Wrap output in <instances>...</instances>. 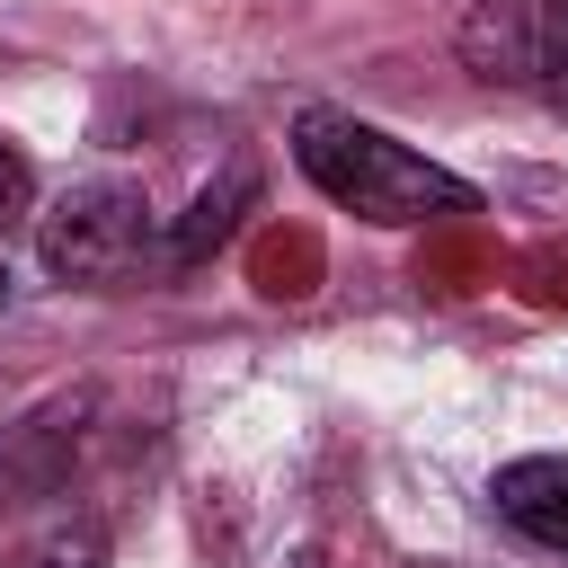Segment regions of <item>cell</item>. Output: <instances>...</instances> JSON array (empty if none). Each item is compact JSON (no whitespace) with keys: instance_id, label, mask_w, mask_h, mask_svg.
<instances>
[{"instance_id":"obj_1","label":"cell","mask_w":568,"mask_h":568,"mask_svg":"<svg viewBox=\"0 0 568 568\" xmlns=\"http://www.w3.org/2000/svg\"><path fill=\"white\" fill-rule=\"evenodd\" d=\"M293 169L337 213H355L373 231H435V222H470L479 213V186L470 178H453L444 160H426L399 133H382L364 115H337V106L293 115Z\"/></svg>"},{"instance_id":"obj_3","label":"cell","mask_w":568,"mask_h":568,"mask_svg":"<svg viewBox=\"0 0 568 568\" xmlns=\"http://www.w3.org/2000/svg\"><path fill=\"white\" fill-rule=\"evenodd\" d=\"M453 53L497 89L568 98V0H462Z\"/></svg>"},{"instance_id":"obj_8","label":"cell","mask_w":568,"mask_h":568,"mask_svg":"<svg viewBox=\"0 0 568 568\" xmlns=\"http://www.w3.org/2000/svg\"><path fill=\"white\" fill-rule=\"evenodd\" d=\"M36 204V160L18 142H0V213H27Z\"/></svg>"},{"instance_id":"obj_10","label":"cell","mask_w":568,"mask_h":568,"mask_svg":"<svg viewBox=\"0 0 568 568\" xmlns=\"http://www.w3.org/2000/svg\"><path fill=\"white\" fill-rule=\"evenodd\" d=\"M0 311H9V275H0Z\"/></svg>"},{"instance_id":"obj_6","label":"cell","mask_w":568,"mask_h":568,"mask_svg":"<svg viewBox=\"0 0 568 568\" xmlns=\"http://www.w3.org/2000/svg\"><path fill=\"white\" fill-rule=\"evenodd\" d=\"M257 204V169H222V186H204L195 195V213L178 222V240H169V257L178 266H195V257H213L231 231H240V213Z\"/></svg>"},{"instance_id":"obj_2","label":"cell","mask_w":568,"mask_h":568,"mask_svg":"<svg viewBox=\"0 0 568 568\" xmlns=\"http://www.w3.org/2000/svg\"><path fill=\"white\" fill-rule=\"evenodd\" d=\"M36 248H44V275H62V284H115L151 248V195L133 178H89L44 213Z\"/></svg>"},{"instance_id":"obj_4","label":"cell","mask_w":568,"mask_h":568,"mask_svg":"<svg viewBox=\"0 0 568 568\" xmlns=\"http://www.w3.org/2000/svg\"><path fill=\"white\" fill-rule=\"evenodd\" d=\"M89 390H71V399H44L27 426H9L0 435V515H18L27 497H53V479H62V462L80 453V426H89Z\"/></svg>"},{"instance_id":"obj_9","label":"cell","mask_w":568,"mask_h":568,"mask_svg":"<svg viewBox=\"0 0 568 568\" xmlns=\"http://www.w3.org/2000/svg\"><path fill=\"white\" fill-rule=\"evenodd\" d=\"M408 568H453V559H408Z\"/></svg>"},{"instance_id":"obj_7","label":"cell","mask_w":568,"mask_h":568,"mask_svg":"<svg viewBox=\"0 0 568 568\" xmlns=\"http://www.w3.org/2000/svg\"><path fill=\"white\" fill-rule=\"evenodd\" d=\"M0 568H106V524L98 515H71V524H53V532H36L18 559H0Z\"/></svg>"},{"instance_id":"obj_5","label":"cell","mask_w":568,"mask_h":568,"mask_svg":"<svg viewBox=\"0 0 568 568\" xmlns=\"http://www.w3.org/2000/svg\"><path fill=\"white\" fill-rule=\"evenodd\" d=\"M488 506H497V524H515L524 541H541V550L568 559V453H524V462H506V470L488 479Z\"/></svg>"}]
</instances>
